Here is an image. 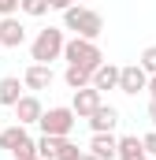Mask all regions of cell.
I'll list each match as a JSON object with an SVG mask.
<instances>
[{
    "label": "cell",
    "mask_w": 156,
    "mask_h": 160,
    "mask_svg": "<svg viewBox=\"0 0 156 160\" xmlns=\"http://www.w3.org/2000/svg\"><path fill=\"white\" fill-rule=\"evenodd\" d=\"M63 30H75V38H85V41H97L104 34V19L100 11L85 8V4H71L63 11Z\"/></svg>",
    "instance_id": "cell-1"
},
{
    "label": "cell",
    "mask_w": 156,
    "mask_h": 160,
    "mask_svg": "<svg viewBox=\"0 0 156 160\" xmlns=\"http://www.w3.org/2000/svg\"><path fill=\"white\" fill-rule=\"evenodd\" d=\"M63 60L71 63V67H82V71H97L100 63H104V52L97 48V41H85V38H71L63 41Z\"/></svg>",
    "instance_id": "cell-2"
},
{
    "label": "cell",
    "mask_w": 156,
    "mask_h": 160,
    "mask_svg": "<svg viewBox=\"0 0 156 160\" xmlns=\"http://www.w3.org/2000/svg\"><path fill=\"white\" fill-rule=\"evenodd\" d=\"M63 30L60 26H48V30H41L37 38L30 41V60L34 63H52V60H60L63 56Z\"/></svg>",
    "instance_id": "cell-3"
},
{
    "label": "cell",
    "mask_w": 156,
    "mask_h": 160,
    "mask_svg": "<svg viewBox=\"0 0 156 160\" xmlns=\"http://www.w3.org/2000/svg\"><path fill=\"white\" fill-rule=\"evenodd\" d=\"M0 149H7L15 160H26V157H37V149H34V138L26 134V127H4L0 130Z\"/></svg>",
    "instance_id": "cell-4"
},
{
    "label": "cell",
    "mask_w": 156,
    "mask_h": 160,
    "mask_svg": "<svg viewBox=\"0 0 156 160\" xmlns=\"http://www.w3.org/2000/svg\"><path fill=\"white\" fill-rule=\"evenodd\" d=\"M75 123H78V116L71 112V108H48V112H41V119H37V127H41V134H56V138H67L71 130H75Z\"/></svg>",
    "instance_id": "cell-5"
},
{
    "label": "cell",
    "mask_w": 156,
    "mask_h": 160,
    "mask_svg": "<svg viewBox=\"0 0 156 160\" xmlns=\"http://www.w3.org/2000/svg\"><path fill=\"white\" fill-rule=\"evenodd\" d=\"M41 101H37V93H22L19 101H15V123L19 127H34V123L41 119Z\"/></svg>",
    "instance_id": "cell-6"
},
{
    "label": "cell",
    "mask_w": 156,
    "mask_h": 160,
    "mask_svg": "<svg viewBox=\"0 0 156 160\" xmlns=\"http://www.w3.org/2000/svg\"><path fill=\"white\" fill-rule=\"evenodd\" d=\"M19 45H26V26L15 15H4L0 19V48H19Z\"/></svg>",
    "instance_id": "cell-7"
},
{
    "label": "cell",
    "mask_w": 156,
    "mask_h": 160,
    "mask_svg": "<svg viewBox=\"0 0 156 160\" xmlns=\"http://www.w3.org/2000/svg\"><path fill=\"white\" fill-rule=\"evenodd\" d=\"M145 82H149V75L141 71V63H126V67H119V86L115 89H123V93H141L145 89Z\"/></svg>",
    "instance_id": "cell-8"
},
{
    "label": "cell",
    "mask_w": 156,
    "mask_h": 160,
    "mask_svg": "<svg viewBox=\"0 0 156 160\" xmlns=\"http://www.w3.org/2000/svg\"><path fill=\"white\" fill-rule=\"evenodd\" d=\"M97 104H100V89H93V86H82V89H75V101H71V112H75L78 119H89Z\"/></svg>",
    "instance_id": "cell-9"
},
{
    "label": "cell",
    "mask_w": 156,
    "mask_h": 160,
    "mask_svg": "<svg viewBox=\"0 0 156 160\" xmlns=\"http://www.w3.org/2000/svg\"><path fill=\"white\" fill-rule=\"evenodd\" d=\"M115 123H119V108L115 104H97L93 108V116H89V127H93V134H108V130H115Z\"/></svg>",
    "instance_id": "cell-10"
},
{
    "label": "cell",
    "mask_w": 156,
    "mask_h": 160,
    "mask_svg": "<svg viewBox=\"0 0 156 160\" xmlns=\"http://www.w3.org/2000/svg\"><path fill=\"white\" fill-rule=\"evenodd\" d=\"M52 78H56V75H52V67H48V63H30V67H26V75H22V86L37 93V89H48Z\"/></svg>",
    "instance_id": "cell-11"
},
{
    "label": "cell",
    "mask_w": 156,
    "mask_h": 160,
    "mask_svg": "<svg viewBox=\"0 0 156 160\" xmlns=\"http://www.w3.org/2000/svg\"><path fill=\"white\" fill-rule=\"evenodd\" d=\"M115 160H149V153L141 149V138L138 134H126L115 142Z\"/></svg>",
    "instance_id": "cell-12"
},
{
    "label": "cell",
    "mask_w": 156,
    "mask_h": 160,
    "mask_svg": "<svg viewBox=\"0 0 156 160\" xmlns=\"http://www.w3.org/2000/svg\"><path fill=\"white\" fill-rule=\"evenodd\" d=\"M115 130H108V134H93L89 138V153L97 160H115Z\"/></svg>",
    "instance_id": "cell-13"
},
{
    "label": "cell",
    "mask_w": 156,
    "mask_h": 160,
    "mask_svg": "<svg viewBox=\"0 0 156 160\" xmlns=\"http://www.w3.org/2000/svg\"><path fill=\"white\" fill-rule=\"evenodd\" d=\"M89 86L100 89V93H104V89H115V86H119V67H115V63H100V67L89 75Z\"/></svg>",
    "instance_id": "cell-14"
},
{
    "label": "cell",
    "mask_w": 156,
    "mask_h": 160,
    "mask_svg": "<svg viewBox=\"0 0 156 160\" xmlns=\"http://www.w3.org/2000/svg\"><path fill=\"white\" fill-rule=\"evenodd\" d=\"M22 89H26V86H22V82L15 78V75L0 78V104H4V108H15V101L22 97Z\"/></svg>",
    "instance_id": "cell-15"
},
{
    "label": "cell",
    "mask_w": 156,
    "mask_h": 160,
    "mask_svg": "<svg viewBox=\"0 0 156 160\" xmlns=\"http://www.w3.org/2000/svg\"><path fill=\"white\" fill-rule=\"evenodd\" d=\"M60 145H63V138H56V134H41L37 142H34V149H37V157H41V160H56Z\"/></svg>",
    "instance_id": "cell-16"
},
{
    "label": "cell",
    "mask_w": 156,
    "mask_h": 160,
    "mask_svg": "<svg viewBox=\"0 0 156 160\" xmlns=\"http://www.w3.org/2000/svg\"><path fill=\"white\" fill-rule=\"evenodd\" d=\"M63 82H67L71 89H82V86H89V71H82V67H71V63H67V71H63Z\"/></svg>",
    "instance_id": "cell-17"
},
{
    "label": "cell",
    "mask_w": 156,
    "mask_h": 160,
    "mask_svg": "<svg viewBox=\"0 0 156 160\" xmlns=\"http://www.w3.org/2000/svg\"><path fill=\"white\" fill-rule=\"evenodd\" d=\"M19 11L30 19H41V15H48V0H19Z\"/></svg>",
    "instance_id": "cell-18"
},
{
    "label": "cell",
    "mask_w": 156,
    "mask_h": 160,
    "mask_svg": "<svg viewBox=\"0 0 156 160\" xmlns=\"http://www.w3.org/2000/svg\"><path fill=\"white\" fill-rule=\"evenodd\" d=\"M138 63H141V71H145V75H156V45H149V48L141 52V60H138Z\"/></svg>",
    "instance_id": "cell-19"
},
{
    "label": "cell",
    "mask_w": 156,
    "mask_h": 160,
    "mask_svg": "<svg viewBox=\"0 0 156 160\" xmlns=\"http://www.w3.org/2000/svg\"><path fill=\"white\" fill-rule=\"evenodd\" d=\"M78 153H82V149H78L75 142H67V138H63V145H60V153H56V160H78Z\"/></svg>",
    "instance_id": "cell-20"
},
{
    "label": "cell",
    "mask_w": 156,
    "mask_h": 160,
    "mask_svg": "<svg viewBox=\"0 0 156 160\" xmlns=\"http://www.w3.org/2000/svg\"><path fill=\"white\" fill-rule=\"evenodd\" d=\"M141 149H145L149 157H156V130H149V134L141 138Z\"/></svg>",
    "instance_id": "cell-21"
},
{
    "label": "cell",
    "mask_w": 156,
    "mask_h": 160,
    "mask_svg": "<svg viewBox=\"0 0 156 160\" xmlns=\"http://www.w3.org/2000/svg\"><path fill=\"white\" fill-rule=\"evenodd\" d=\"M19 11V0H0V19L4 15H15Z\"/></svg>",
    "instance_id": "cell-22"
},
{
    "label": "cell",
    "mask_w": 156,
    "mask_h": 160,
    "mask_svg": "<svg viewBox=\"0 0 156 160\" xmlns=\"http://www.w3.org/2000/svg\"><path fill=\"white\" fill-rule=\"evenodd\" d=\"M48 8H52V11H67V8H71V0H48Z\"/></svg>",
    "instance_id": "cell-23"
},
{
    "label": "cell",
    "mask_w": 156,
    "mask_h": 160,
    "mask_svg": "<svg viewBox=\"0 0 156 160\" xmlns=\"http://www.w3.org/2000/svg\"><path fill=\"white\" fill-rule=\"evenodd\" d=\"M145 89H149V101H156V75H149V82H145Z\"/></svg>",
    "instance_id": "cell-24"
},
{
    "label": "cell",
    "mask_w": 156,
    "mask_h": 160,
    "mask_svg": "<svg viewBox=\"0 0 156 160\" xmlns=\"http://www.w3.org/2000/svg\"><path fill=\"white\" fill-rule=\"evenodd\" d=\"M78 160H97V157H93L89 149H82V153H78Z\"/></svg>",
    "instance_id": "cell-25"
},
{
    "label": "cell",
    "mask_w": 156,
    "mask_h": 160,
    "mask_svg": "<svg viewBox=\"0 0 156 160\" xmlns=\"http://www.w3.org/2000/svg\"><path fill=\"white\" fill-rule=\"evenodd\" d=\"M149 119L156 123V101H149Z\"/></svg>",
    "instance_id": "cell-26"
},
{
    "label": "cell",
    "mask_w": 156,
    "mask_h": 160,
    "mask_svg": "<svg viewBox=\"0 0 156 160\" xmlns=\"http://www.w3.org/2000/svg\"><path fill=\"white\" fill-rule=\"evenodd\" d=\"M26 160H41V157H26Z\"/></svg>",
    "instance_id": "cell-27"
},
{
    "label": "cell",
    "mask_w": 156,
    "mask_h": 160,
    "mask_svg": "<svg viewBox=\"0 0 156 160\" xmlns=\"http://www.w3.org/2000/svg\"><path fill=\"white\" fill-rule=\"evenodd\" d=\"M71 4H82V0H71Z\"/></svg>",
    "instance_id": "cell-28"
}]
</instances>
